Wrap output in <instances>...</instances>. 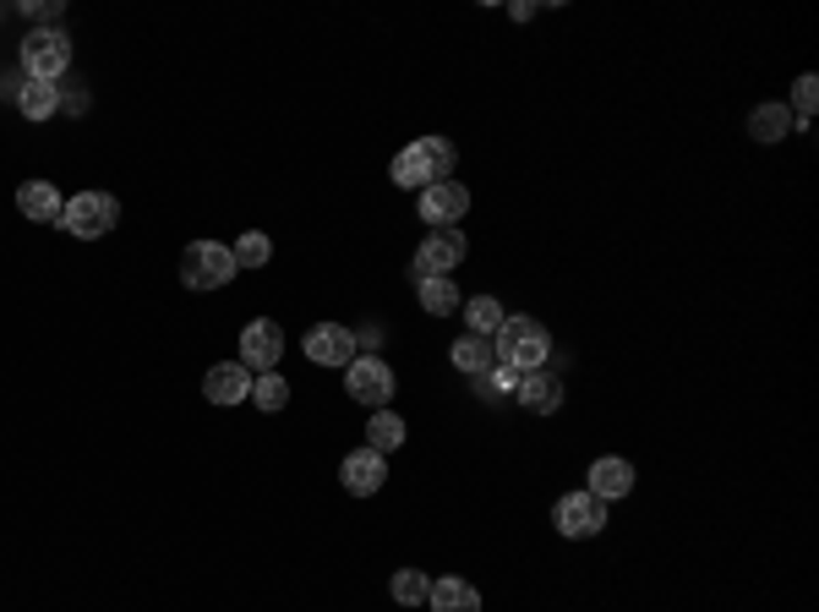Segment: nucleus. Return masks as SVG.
<instances>
[{
	"instance_id": "f257e3e1",
	"label": "nucleus",
	"mask_w": 819,
	"mask_h": 612,
	"mask_svg": "<svg viewBox=\"0 0 819 612\" xmlns=\"http://www.w3.org/2000/svg\"><path fill=\"white\" fill-rule=\"evenodd\" d=\"M448 170H453V142L448 137H421L404 153H393V164H388L393 187H404V192H427L432 181H448Z\"/></svg>"
},
{
	"instance_id": "f03ea898",
	"label": "nucleus",
	"mask_w": 819,
	"mask_h": 612,
	"mask_svg": "<svg viewBox=\"0 0 819 612\" xmlns=\"http://www.w3.org/2000/svg\"><path fill=\"white\" fill-rule=\"evenodd\" d=\"M492 350H498V361L519 367V372H541L552 361V334L536 318H503V329L492 334Z\"/></svg>"
},
{
	"instance_id": "7ed1b4c3",
	"label": "nucleus",
	"mask_w": 819,
	"mask_h": 612,
	"mask_svg": "<svg viewBox=\"0 0 819 612\" xmlns=\"http://www.w3.org/2000/svg\"><path fill=\"white\" fill-rule=\"evenodd\" d=\"M71 67V39L61 28H33L22 39V77L28 82H61Z\"/></svg>"
},
{
	"instance_id": "20e7f679",
	"label": "nucleus",
	"mask_w": 819,
	"mask_h": 612,
	"mask_svg": "<svg viewBox=\"0 0 819 612\" xmlns=\"http://www.w3.org/2000/svg\"><path fill=\"white\" fill-rule=\"evenodd\" d=\"M236 273L241 269H236L230 247H219V241H191L181 252V284L187 290H224Z\"/></svg>"
},
{
	"instance_id": "39448f33",
	"label": "nucleus",
	"mask_w": 819,
	"mask_h": 612,
	"mask_svg": "<svg viewBox=\"0 0 819 612\" xmlns=\"http://www.w3.org/2000/svg\"><path fill=\"white\" fill-rule=\"evenodd\" d=\"M116 219H121V203H116L110 192H77V198L61 208V224L77 235V241H99V235H110Z\"/></svg>"
},
{
	"instance_id": "423d86ee",
	"label": "nucleus",
	"mask_w": 819,
	"mask_h": 612,
	"mask_svg": "<svg viewBox=\"0 0 819 612\" xmlns=\"http://www.w3.org/2000/svg\"><path fill=\"white\" fill-rule=\"evenodd\" d=\"M344 394L367 410H388V400H393V367L378 361V355H356L344 367Z\"/></svg>"
},
{
	"instance_id": "0eeeda50",
	"label": "nucleus",
	"mask_w": 819,
	"mask_h": 612,
	"mask_svg": "<svg viewBox=\"0 0 819 612\" xmlns=\"http://www.w3.org/2000/svg\"><path fill=\"white\" fill-rule=\"evenodd\" d=\"M552 525H558V536H568V542L601 536V525H607V503L590 498V492H568V498H558V509H552Z\"/></svg>"
},
{
	"instance_id": "6e6552de",
	"label": "nucleus",
	"mask_w": 819,
	"mask_h": 612,
	"mask_svg": "<svg viewBox=\"0 0 819 612\" xmlns=\"http://www.w3.org/2000/svg\"><path fill=\"white\" fill-rule=\"evenodd\" d=\"M279 355H284V329L273 318H257L241 329V367L247 372H279Z\"/></svg>"
},
{
	"instance_id": "1a4fd4ad",
	"label": "nucleus",
	"mask_w": 819,
	"mask_h": 612,
	"mask_svg": "<svg viewBox=\"0 0 819 612\" xmlns=\"http://www.w3.org/2000/svg\"><path fill=\"white\" fill-rule=\"evenodd\" d=\"M465 235L459 230H432L427 241H421V252H416V279H448V273L465 263Z\"/></svg>"
},
{
	"instance_id": "9d476101",
	"label": "nucleus",
	"mask_w": 819,
	"mask_h": 612,
	"mask_svg": "<svg viewBox=\"0 0 819 612\" xmlns=\"http://www.w3.org/2000/svg\"><path fill=\"white\" fill-rule=\"evenodd\" d=\"M465 208H470V192H465L459 181H432V187L421 192V219H427L432 230H453V219H465Z\"/></svg>"
},
{
	"instance_id": "9b49d317",
	"label": "nucleus",
	"mask_w": 819,
	"mask_h": 612,
	"mask_svg": "<svg viewBox=\"0 0 819 612\" xmlns=\"http://www.w3.org/2000/svg\"><path fill=\"white\" fill-rule=\"evenodd\" d=\"M513 400L530 410V415H558V410H563V378L547 372V367H541V372H525L519 389H513Z\"/></svg>"
},
{
	"instance_id": "f8f14e48",
	"label": "nucleus",
	"mask_w": 819,
	"mask_h": 612,
	"mask_svg": "<svg viewBox=\"0 0 819 612\" xmlns=\"http://www.w3.org/2000/svg\"><path fill=\"white\" fill-rule=\"evenodd\" d=\"M202 394H208V405H241V400H252V372L241 361H219L202 378Z\"/></svg>"
},
{
	"instance_id": "ddd939ff",
	"label": "nucleus",
	"mask_w": 819,
	"mask_h": 612,
	"mask_svg": "<svg viewBox=\"0 0 819 612\" xmlns=\"http://www.w3.org/2000/svg\"><path fill=\"white\" fill-rule=\"evenodd\" d=\"M356 334L344 329V323H317L312 334H307V355H312L317 367H350L356 355Z\"/></svg>"
},
{
	"instance_id": "4468645a",
	"label": "nucleus",
	"mask_w": 819,
	"mask_h": 612,
	"mask_svg": "<svg viewBox=\"0 0 819 612\" xmlns=\"http://www.w3.org/2000/svg\"><path fill=\"white\" fill-rule=\"evenodd\" d=\"M339 481H344V492H356V498H372L382 481H388V460H382V454H372V449H356V454H344Z\"/></svg>"
},
{
	"instance_id": "2eb2a0df",
	"label": "nucleus",
	"mask_w": 819,
	"mask_h": 612,
	"mask_svg": "<svg viewBox=\"0 0 819 612\" xmlns=\"http://www.w3.org/2000/svg\"><path fill=\"white\" fill-rule=\"evenodd\" d=\"M585 492H590V498H601V503L629 498V492H633V465H629V460H612V454H607V460H596V465H590V486H585Z\"/></svg>"
},
{
	"instance_id": "dca6fc26",
	"label": "nucleus",
	"mask_w": 819,
	"mask_h": 612,
	"mask_svg": "<svg viewBox=\"0 0 819 612\" xmlns=\"http://www.w3.org/2000/svg\"><path fill=\"white\" fill-rule=\"evenodd\" d=\"M17 208H22V219H33V224H61L66 203L50 181H22V187H17Z\"/></svg>"
},
{
	"instance_id": "f3484780",
	"label": "nucleus",
	"mask_w": 819,
	"mask_h": 612,
	"mask_svg": "<svg viewBox=\"0 0 819 612\" xmlns=\"http://www.w3.org/2000/svg\"><path fill=\"white\" fill-rule=\"evenodd\" d=\"M427 608L432 612H481V591L459 574H442L438 585L427 591Z\"/></svg>"
},
{
	"instance_id": "a211bd4d",
	"label": "nucleus",
	"mask_w": 819,
	"mask_h": 612,
	"mask_svg": "<svg viewBox=\"0 0 819 612\" xmlns=\"http://www.w3.org/2000/svg\"><path fill=\"white\" fill-rule=\"evenodd\" d=\"M459 312H465V323H470V334H476V340H492V334L503 329V318H508L498 295H470Z\"/></svg>"
},
{
	"instance_id": "6ab92c4d",
	"label": "nucleus",
	"mask_w": 819,
	"mask_h": 612,
	"mask_svg": "<svg viewBox=\"0 0 819 612\" xmlns=\"http://www.w3.org/2000/svg\"><path fill=\"white\" fill-rule=\"evenodd\" d=\"M453 355V367L465 372V378H487L492 367H498V350H492V340H476V334H465V340L448 350Z\"/></svg>"
},
{
	"instance_id": "aec40b11",
	"label": "nucleus",
	"mask_w": 819,
	"mask_h": 612,
	"mask_svg": "<svg viewBox=\"0 0 819 612\" xmlns=\"http://www.w3.org/2000/svg\"><path fill=\"white\" fill-rule=\"evenodd\" d=\"M399 443H404V421H399L393 410H372V421H367V449L388 460Z\"/></svg>"
},
{
	"instance_id": "412c9836",
	"label": "nucleus",
	"mask_w": 819,
	"mask_h": 612,
	"mask_svg": "<svg viewBox=\"0 0 819 612\" xmlns=\"http://www.w3.org/2000/svg\"><path fill=\"white\" fill-rule=\"evenodd\" d=\"M749 132H755L759 142H781L787 132H798V121H792L787 104H759L755 116H749Z\"/></svg>"
},
{
	"instance_id": "4be33fe9",
	"label": "nucleus",
	"mask_w": 819,
	"mask_h": 612,
	"mask_svg": "<svg viewBox=\"0 0 819 612\" xmlns=\"http://www.w3.org/2000/svg\"><path fill=\"white\" fill-rule=\"evenodd\" d=\"M17 110H22L28 121H50V116L61 110V88H56V82H28L22 99H17Z\"/></svg>"
},
{
	"instance_id": "5701e85b",
	"label": "nucleus",
	"mask_w": 819,
	"mask_h": 612,
	"mask_svg": "<svg viewBox=\"0 0 819 612\" xmlns=\"http://www.w3.org/2000/svg\"><path fill=\"white\" fill-rule=\"evenodd\" d=\"M416 290H421V307H427L432 318H448V312H459V307H465L453 279H416Z\"/></svg>"
},
{
	"instance_id": "b1692460",
	"label": "nucleus",
	"mask_w": 819,
	"mask_h": 612,
	"mask_svg": "<svg viewBox=\"0 0 819 612\" xmlns=\"http://www.w3.org/2000/svg\"><path fill=\"white\" fill-rule=\"evenodd\" d=\"M252 405L257 410H284L290 405V378H279V372H257L252 378Z\"/></svg>"
},
{
	"instance_id": "393cba45",
	"label": "nucleus",
	"mask_w": 819,
	"mask_h": 612,
	"mask_svg": "<svg viewBox=\"0 0 819 612\" xmlns=\"http://www.w3.org/2000/svg\"><path fill=\"white\" fill-rule=\"evenodd\" d=\"M388 591H393V602H399V608H421V602H427V591H432V580H427L421 569H399Z\"/></svg>"
},
{
	"instance_id": "a878e982",
	"label": "nucleus",
	"mask_w": 819,
	"mask_h": 612,
	"mask_svg": "<svg viewBox=\"0 0 819 612\" xmlns=\"http://www.w3.org/2000/svg\"><path fill=\"white\" fill-rule=\"evenodd\" d=\"M230 258H236V269H262V263L273 258V241H268L262 230H247V235L230 247Z\"/></svg>"
},
{
	"instance_id": "bb28decb",
	"label": "nucleus",
	"mask_w": 819,
	"mask_h": 612,
	"mask_svg": "<svg viewBox=\"0 0 819 612\" xmlns=\"http://www.w3.org/2000/svg\"><path fill=\"white\" fill-rule=\"evenodd\" d=\"M815 104H819V77H798V82H792V121L809 127Z\"/></svg>"
},
{
	"instance_id": "cd10ccee",
	"label": "nucleus",
	"mask_w": 819,
	"mask_h": 612,
	"mask_svg": "<svg viewBox=\"0 0 819 612\" xmlns=\"http://www.w3.org/2000/svg\"><path fill=\"white\" fill-rule=\"evenodd\" d=\"M22 88H28L22 67H17V71H0V99H22Z\"/></svg>"
},
{
	"instance_id": "c85d7f7f",
	"label": "nucleus",
	"mask_w": 819,
	"mask_h": 612,
	"mask_svg": "<svg viewBox=\"0 0 819 612\" xmlns=\"http://www.w3.org/2000/svg\"><path fill=\"white\" fill-rule=\"evenodd\" d=\"M61 110H71V116H82V110H88V93H61Z\"/></svg>"
},
{
	"instance_id": "c756f323",
	"label": "nucleus",
	"mask_w": 819,
	"mask_h": 612,
	"mask_svg": "<svg viewBox=\"0 0 819 612\" xmlns=\"http://www.w3.org/2000/svg\"><path fill=\"white\" fill-rule=\"evenodd\" d=\"M56 11H61L56 0H28V17H56Z\"/></svg>"
},
{
	"instance_id": "7c9ffc66",
	"label": "nucleus",
	"mask_w": 819,
	"mask_h": 612,
	"mask_svg": "<svg viewBox=\"0 0 819 612\" xmlns=\"http://www.w3.org/2000/svg\"><path fill=\"white\" fill-rule=\"evenodd\" d=\"M508 17H513V22H530V17H536V6H530V0H513V6H508Z\"/></svg>"
}]
</instances>
